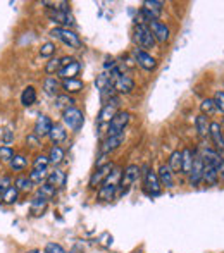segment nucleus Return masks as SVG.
<instances>
[{"label":"nucleus","instance_id":"1","mask_svg":"<svg viewBox=\"0 0 224 253\" xmlns=\"http://www.w3.org/2000/svg\"><path fill=\"white\" fill-rule=\"evenodd\" d=\"M121 174L123 170L119 167L112 169V172L107 176V179L102 183V186L98 188V200L102 202H111L114 200V197L117 195V190H119V181H121Z\"/></svg>","mask_w":224,"mask_h":253},{"label":"nucleus","instance_id":"2","mask_svg":"<svg viewBox=\"0 0 224 253\" xmlns=\"http://www.w3.org/2000/svg\"><path fill=\"white\" fill-rule=\"evenodd\" d=\"M133 40L134 43L138 45V47L141 48V50H150V48L155 47V38L154 35H152V31L148 30L147 24L143 23H138L136 26H134L133 30Z\"/></svg>","mask_w":224,"mask_h":253},{"label":"nucleus","instance_id":"3","mask_svg":"<svg viewBox=\"0 0 224 253\" xmlns=\"http://www.w3.org/2000/svg\"><path fill=\"white\" fill-rule=\"evenodd\" d=\"M50 35L57 40H60L64 45H67L69 48H76V50H80L81 47H83V42L80 40V37H78L76 33H74L71 28H60L57 26L54 30L50 31Z\"/></svg>","mask_w":224,"mask_h":253},{"label":"nucleus","instance_id":"4","mask_svg":"<svg viewBox=\"0 0 224 253\" xmlns=\"http://www.w3.org/2000/svg\"><path fill=\"white\" fill-rule=\"evenodd\" d=\"M62 123L67 129H71L73 133H78L85 124L83 112H81L80 109H76V107H71V109L62 112Z\"/></svg>","mask_w":224,"mask_h":253},{"label":"nucleus","instance_id":"5","mask_svg":"<svg viewBox=\"0 0 224 253\" xmlns=\"http://www.w3.org/2000/svg\"><path fill=\"white\" fill-rule=\"evenodd\" d=\"M138 177H140V167L134 166V164L128 166L126 169H124V172L121 174L119 190H117L119 191V195H126L128 191H130V188L138 181Z\"/></svg>","mask_w":224,"mask_h":253},{"label":"nucleus","instance_id":"6","mask_svg":"<svg viewBox=\"0 0 224 253\" xmlns=\"http://www.w3.org/2000/svg\"><path fill=\"white\" fill-rule=\"evenodd\" d=\"M131 121V114L119 110L116 116L112 117V121L109 123V129H107V136H117V134H124V129L130 124Z\"/></svg>","mask_w":224,"mask_h":253},{"label":"nucleus","instance_id":"7","mask_svg":"<svg viewBox=\"0 0 224 253\" xmlns=\"http://www.w3.org/2000/svg\"><path fill=\"white\" fill-rule=\"evenodd\" d=\"M143 190H145V193L150 195V197H159V195H161L162 186H161V183H159L157 172L147 169V172L143 174Z\"/></svg>","mask_w":224,"mask_h":253},{"label":"nucleus","instance_id":"8","mask_svg":"<svg viewBox=\"0 0 224 253\" xmlns=\"http://www.w3.org/2000/svg\"><path fill=\"white\" fill-rule=\"evenodd\" d=\"M112 169H114V166H112V162H107V164H104V166H98L97 167V170H95L93 174L90 176V181H88V186L91 188V190H95V188H100L102 186V183H104L105 179H107V176L112 172Z\"/></svg>","mask_w":224,"mask_h":253},{"label":"nucleus","instance_id":"9","mask_svg":"<svg viewBox=\"0 0 224 253\" xmlns=\"http://www.w3.org/2000/svg\"><path fill=\"white\" fill-rule=\"evenodd\" d=\"M48 19L54 21V23L60 24V28H69L74 24L73 16H71L69 10H62V9H55V7H48L47 12Z\"/></svg>","mask_w":224,"mask_h":253},{"label":"nucleus","instance_id":"10","mask_svg":"<svg viewBox=\"0 0 224 253\" xmlns=\"http://www.w3.org/2000/svg\"><path fill=\"white\" fill-rule=\"evenodd\" d=\"M119 97H112L111 100H107L102 107L100 114H98V124H104V123H111L112 117L119 112Z\"/></svg>","mask_w":224,"mask_h":253},{"label":"nucleus","instance_id":"11","mask_svg":"<svg viewBox=\"0 0 224 253\" xmlns=\"http://www.w3.org/2000/svg\"><path fill=\"white\" fill-rule=\"evenodd\" d=\"M204 159L198 152H195V159H193V167H191L190 174H188V179H190L191 186H198L202 183V176H204Z\"/></svg>","mask_w":224,"mask_h":253},{"label":"nucleus","instance_id":"12","mask_svg":"<svg viewBox=\"0 0 224 253\" xmlns=\"http://www.w3.org/2000/svg\"><path fill=\"white\" fill-rule=\"evenodd\" d=\"M162 2H157V0H147L143 2V7H141V14H143L145 19L150 23V21H159L162 14Z\"/></svg>","mask_w":224,"mask_h":253},{"label":"nucleus","instance_id":"13","mask_svg":"<svg viewBox=\"0 0 224 253\" xmlns=\"http://www.w3.org/2000/svg\"><path fill=\"white\" fill-rule=\"evenodd\" d=\"M112 88H114V91H117L119 95H128L134 90V81H133V78L126 76V74H121L116 80H112Z\"/></svg>","mask_w":224,"mask_h":253},{"label":"nucleus","instance_id":"14","mask_svg":"<svg viewBox=\"0 0 224 253\" xmlns=\"http://www.w3.org/2000/svg\"><path fill=\"white\" fill-rule=\"evenodd\" d=\"M148 30L152 31L155 42H159V43H166L171 37L169 28L166 26L164 23H161V21H150V23H148Z\"/></svg>","mask_w":224,"mask_h":253},{"label":"nucleus","instance_id":"15","mask_svg":"<svg viewBox=\"0 0 224 253\" xmlns=\"http://www.w3.org/2000/svg\"><path fill=\"white\" fill-rule=\"evenodd\" d=\"M134 59H136L138 66L145 71H154L155 67H157V60H155L148 52L141 50V48H136V50H134Z\"/></svg>","mask_w":224,"mask_h":253},{"label":"nucleus","instance_id":"16","mask_svg":"<svg viewBox=\"0 0 224 253\" xmlns=\"http://www.w3.org/2000/svg\"><path fill=\"white\" fill-rule=\"evenodd\" d=\"M52 126H54V123L50 121V117L48 116H38L37 123H35V127H33V134L38 138L48 136Z\"/></svg>","mask_w":224,"mask_h":253},{"label":"nucleus","instance_id":"17","mask_svg":"<svg viewBox=\"0 0 224 253\" xmlns=\"http://www.w3.org/2000/svg\"><path fill=\"white\" fill-rule=\"evenodd\" d=\"M211 138L214 141L216 152L223 153L224 152V134H223V127L219 123H211Z\"/></svg>","mask_w":224,"mask_h":253},{"label":"nucleus","instance_id":"18","mask_svg":"<svg viewBox=\"0 0 224 253\" xmlns=\"http://www.w3.org/2000/svg\"><path fill=\"white\" fill-rule=\"evenodd\" d=\"M123 141H124V134H117V136H107L100 143V153H102V155H107V153L114 152L116 148H119Z\"/></svg>","mask_w":224,"mask_h":253},{"label":"nucleus","instance_id":"19","mask_svg":"<svg viewBox=\"0 0 224 253\" xmlns=\"http://www.w3.org/2000/svg\"><path fill=\"white\" fill-rule=\"evenodd\" d=\"M157 177H159V183H161V186L174 188V176H173V170L168 167V164H164V166L159 167Z\"/></svg>","mask_w":224,"mask_h":253},{"label":"nucleus","instance_id":"20","mask_svg":"<svg viewBox=\"0 0 224 253\" xmlns=\"http://www.w3.org/2000/svg\"><path fill=\"white\" fill-rule=\"evenodd\" d=\"M66 172L64 170H60V169H55V170H52V172H48V176H47V181L45 183H48L50 186H54L55 190H59V188H62L64 184H66Z\"/></svg>","mask_w":224,"mask_h":253},{"label":"nucleus","instance_id":"21","mask_svg":"<svg viewBox=\"0 0 224 253\" xmlns=\"http://www.w3.org/2000/svg\"><path fill=\"white\" fill-rule=\"evenodd\" d=\"M83 88H85V83L81 80H78V78H74V80H62V83H60V90L66 91V95L80 93Z\"/></svg>","mask_w":224,"mask_h":253},{"label":"nucleus","instance_id":"22","mask_svg":"<svg viewBox=\"0 0 224 253\" xmlns=\"http://www.w3.org/2000/svg\"><path fill=\"white\" fill-rule=\"evenodd\" d=\"M193 159H195V153L190 150V148H184L181 150V174L188 176L193 167Z\"/></svg>","mask_w":224,"mask_h":253},{"label":"nucleus","instance_id":"23","mask_svg":"<svg viewBox=\"0 0 224 253\" xmlns=\"http://www.w3.org/2000/svg\"><path fill=\"white\" fill-rule=\"evenodd\" d=\"M80 71H81V64L78 62V60H74L73 64H69V66H66V67H62V69L57 73V76L59 78H62V80H74V78L80 74Z\"/></svg>","mask_w":224,"mask_h":253},{"label":"nucleus","instance_id":"24","mask_svg":"<svg viewBox=\"0 0 224 253\" xmlns=\"http://www.w3.org/2000/svg\"><path fill=\"white\" fill-rule=\"evenodd\" d=\"M47 205H48L47 198H44V197H40V195H37V197H35L33 200H31V207H30L31 215H35V217L44 215V212L47 210Z\"/></svg>","mask_w":224,"mask_h":253},{"label":"nucleus","instance_id":"25","mask_svg":"<svg viewBox=\"0 0 224 253\" xmlns=\"http://www.w3.org/2000/svg\"><path fill=\"white\" fill-rule=\"evenodd\" d=\"M44 91H45V95H48V97H57V95H59V91H60V81L57 80V78H54V76L45 78Z\"/></svg>","mask_w":224,"mask_h":253},{"label":"nucleus","instance_id":"26","mask_svg":"<svg viewBox=\"0 0 224 253\" xmlns=\"http://www.w3.org/2000/svg\"><path fill=\"white\" fill-rule=\"evenodd\" d=\"M48 138H50L54 145L62 143V141L67 138V133H66V129H64L62 124H54L52 129H50V133H48Z\"/></svg>","mask_w":224,"mask_h":253},{"label":"nucleus","instance_id":"27","mask_svg":"<svg viewBox=\"0 0 224 253\" xmlns=\"http://www.w3.org/2000/svg\"><path fill=\"white\" fill-rule=\"evenodd\" d=\"M195 127H197V133L200 138L209 136V133H211V123H209L207 117L202 116V114L195 119Z\"/></svg>","mask_w":224,"mask_h":253},{"label":"nucleus","instance_id":"28","mask_svg":"<svg viewBox=\"0 0 224 253\" xmlns=\"http://www.w3.org/2000/svg\"><path fill=\"white\" fill-rule=\"evenodd\" d=\"M202 181H204L207 186H214V184H218V181H219V176H218V172H216V169L212 166H209V164L204 166V176H202Z\"/></svg>","mask_w":224,"mask_h":253},{"label":"nucleus","instance_id":"29","mask_svg":"<svg viewBox=\"0 0 224 253\" xmlns=\"http://www.w3.org/2000/svg\"><path fill=\"white\" fill-rule=\"evenodd\" d=\"M35 102H37V90H35L33 86H26L23 90V93H21V103H23L24 107H30V105H33Z\"/></svg>","mask_w":224,"mask_h":253},{"label":"nucleus","instance_id":"30","mask_svg":"<svg viewBox=\"0 0 224 253\" xmlns=\"http://www.w3.org/2000/svg\"><path fill=\"white\" fill-rule=\"evenodd\" d=\"M64 157H66V152H64V148L59 147V145H54V147L50 148V152H48V160H50V164H54V166H59L64 160Z\"/></svg>","mask_w":224,"mask_h":253},{"label":"nucleus","instance_id":"31","mask_svg":"<svg viewBox=\"0 0 224 253\" xmlns=\"http://www.w3.org/2000/svg\"><path fill=\"white\" fill-rule=\"evenodd\" d=\"M14 186L19 190V193H28V191L31 190V186H33V183L30 181V177L24 176V174H21V176L16 177V181H14Z\"/></svg>","mask_w":224,"mask_h":253},{"label":"nucleus","instance_id":"32","mask_svg":"<svg viewBox=\"0 0 224 253\" xmlns=\"http://www.w3.org/2000/svg\"><path fill=\"white\" fill-rule=\"evenodd\" d=\"M55 107L64 112V110L74 107V98L69 97V95H57V97H55Z\"/></svg>","mask_w":224,"mask_h":253},{"label":"nucleus","instance_id":"33","mask_svg":"<svg viewBox=\"0 0 224 253\" xmlns=\"http://www.w3.org/2000/svg\"><path fill=\"white\" fill-rule=\"evenodd\" d=\"M168 167L174 172H181V152L179 150H174L173 153L169 155V160H168Z\"/></svg>","mask_w":224,"mask_h":253},{"label":"nucleus","instance_id":"34","mask_svg":"<svg viewBox=\"0 0 224 253\" xmlns=\"http://www.w3.org/2000/svg\"><path fill=\"white\" fill-rule=\"evenodd\" d=\"M47 169H31V172L28 174V177H30V181L33 184H42L44 181H47Z\"/></svg>","mask_w":224,"mask_h":253},{"label":"nucleus","instance_id":"35","mask_svg":"<svg viewBox=\"0 0 224 253\" xmlns=\"http://www.w3.org/2000/svg\"><path fill=\"white\" fill-rule=\"evenodd\" d=\"M17 198H19V190H17L14 184L5 193H2V203H5V205H14V203L17 202Z\"/></svg>","mask_w":224,"mask_h":253},{"label":"nucleus","instance_id":"36","mask_svg":"<svg viewBox=\"0 0 224 253\" xmlns=\"http://www.w3.org/2000/svg\"><path fill=\"white\" fill-rule=\"evenodd\" d=\"M9 164L12 170H24L28 166V159L24 155H14V159L10 160Z\"/></svg>","mask_w":224,"mask_h":253},{"label":"nucleus","instance_id":"37","mask_svg":"<svg viewBox=\"0 0 224 253\" xmlns=\"http://www.w3.org/2000/svg\"><path fill=\"white\" fill-rule=\"evenodd\" d=\"M200 110H202V116H214L216 114V105H214V100L212 98H205L204 102L200 103Z\"/></svg>","mask_w":224,"mask_h":253},{"label":"nucleus","instance_id":"38","mask_svg":"<svg viewBox=\"0 0 224 253\" xmlns=\"http://www.w3.org/2000/svg\"><path fill=\"white\" fill-rule=\"evenodd\" d=\"M55 191L57 190H55L54 186H50L48 183H44L40 186V190L37 191V195H40V197H44V198H47V200H50V198L55 195Z\"/></svg>","mask_w":224,"mask_h":253},{"label":"nucleus","instance_id":"39","mask_svg":"<svg viewBox=\"0 0 224 253\" xmlns=\"http://www.w3.org/2000/svg\"><path fill=\"white\" fill-rule=\"evenodd\" d=\"M60 71V59H50L45 64V73L47 74H57Z\"/></svg>","mask_w":224,"mask_h":253},{"label":"nucleus","instance_id":"40","mask_svg":"<svg viewBox=\"0 0 224 253\" xmlns=\"http://www.w3.org/2000/svg\"><path fill=\"white\" fill-rule=\"evenodd\" d=\"M50 160H48V155H37L33 160V169H47Z\"/></svg>","mask_w":224,"mask_h":253},{"label":"nucleus","instance_id":"41","mask_svg":"<svg viewBox=\"0 0 224 253\" xmlns=\"http://www.w3.org/2000/svg\"><path fill=\"white\" fill-rule=\"evenodd\" d=\"M14 150L12 147H7V145H3V147H0V160L2 162H10V160L14 159Z\"/></svg>","mask_w":224,"mask_h":253},{"label":"nucleus","instance_id":"42","mask_svg":"<svg viewBox=\"0 0 224 253\" xmlns=\"http://www.w3.org/2000/svg\"><path fill=\"white\" fill-rule=\"evenodd\" d=\"M214 105H216V109L219 110V112H223L224 114V91H216V95H214Z\"/></svg>","mask_w":224,"mask_h":253},{"label":"nucleus","instance_id":"43","mask_svg":"<svg viewBox=\"0 0 224 253\" xmlns=\"http://www.w3.org/2000/svg\"><path fill=\"white\" fill-rule=\"evenodd\" d=\"M54 52H55V45L52 43V42H47V43L42 45L40 55L42 57H50V55H54Z\"/></svg>","mask_w":224,"mask_h":253},{"label":"nucleus","instance_id":"44","mask_svg":"<svg viewBox=\"0 0 224 253\" xmlns=\"http://www.w3.org/2000/svg\"><path fill=\"white\" fill-rule=\"evenodd\" d=\"M12 177L10 176H3L0 177V193H5L7 190H9L10 186H12Z\"/></svg>","mask_w":224,"mask_h":253},{"label":"nucleus","instance_id":"45","mask_svg":"<svg viewBox=\"0 0 224 253\" xmlns=\"http://www.w3.org/2000/svg\"><path fill=\"white\" fill-rule=\"evenodd\" d=\"M45 253H67V252L64 250L59 243H48L47 247H45Z\"/></svg>","mask_w":224,"mask_h":253},{"label":"nucleus","instance_id":"46","mask_svg":"<svg viewBox=\"0 0 224 253\" xmlns=\"http://www.w3.org/2000/svg\"><path fill=\"white\" fill-rule=\"evenodd\" d=\"M214 169H216V172H218L219 179H224V159L223 157H219V160L214 164Z\"/></svg>","mask_w":224,"mask_h":253},{"label":"nucleus","instance_id":"47","mask_svg":"<svg viewBox=\"0 0 224 253\" xmlns=\"http://www.w3.org/2000/svg\"><path fill=\"white\" fill-rule=\"evenodd\" d=\"M12 140H14V133L12 131H9V129H3V145H7V147H10V143H12Z\"/></svg>","mask_w":224,"mask_h":253},{"label":"nucleus","instance_id":"48","mask_svg":"<svg viewBox=\"0 0 224 253\" xmlns=\"http://www.w3.org/2000/svg\"><path fill=\"white\" fill-rule=\"evenodd\" d=\"M26 141H28V143H30V147H31V148L40 147V138L35 136V134H30V136L26 138Z\"/></svg>","mask_w":224,"mask_h":253},{"label":"nucleus","instance_id":"49","mask_svg":"<svg viewBox=\"0 0 224 253\" xmlns=\"http://www.w3.org/2000/svg\"><path fill=\"white\" fill-rule=\"evenodd\" d=\"M73 62H74L73 57H69V55L60 57V69H62V67H66V66H69V64H73Z\"/></svg>","mask_w":224,"mask_h":253},{"label":"nucleus","instance_id":"50","mask_svg":"<svg viewBox=\"0 0 224 253\" xmlns=\"http://www.w3.org/2000/svg\"><path fill=\"white\" fill-rule=\"evenodd\" d=\"M0 203H2V193H0Z\"/></svg>","mask_w":224,"mask_h":253},{"label":"nucleus","instance_id":"51","mask_svg":"<svg viewBox=\"0 0 224 253\" xmlns=\"http://www.w3.org/2000/svg\"><path fill=\"white\" fill-rule=\"evenodd\" d=\"M221 127H223V131H224V123H223V124H221Z\"/></svg>","mask_w":224,"mask_h":253}]
</instances>
